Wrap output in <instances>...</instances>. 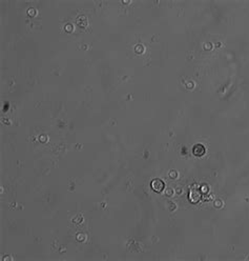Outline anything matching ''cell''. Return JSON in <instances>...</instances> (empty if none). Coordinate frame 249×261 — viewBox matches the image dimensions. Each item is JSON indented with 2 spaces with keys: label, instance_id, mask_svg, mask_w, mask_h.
<instances>
[{
  "label": "cell",
  "instance_id": "obj_1",
  "mask_svg": "<svg viewBox=\"0 0 249 261\" xmlns=\"http://www.w3.org/2000/svg\"><path fill=\"white\" fill-rule=\"evenodd\" d=\"M152 187H154L157 192H161V191L164 189L163 181H161L160 179H157V180H155V181L152 182Z\"/></svg>",
  "mask_w": 249,
  "mask_h": 261
}]
</instances>
